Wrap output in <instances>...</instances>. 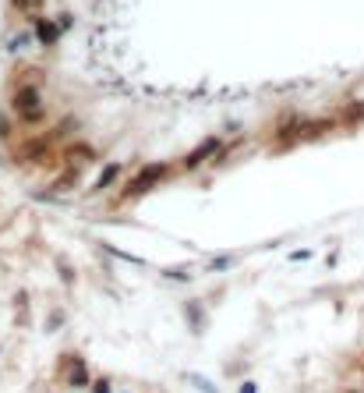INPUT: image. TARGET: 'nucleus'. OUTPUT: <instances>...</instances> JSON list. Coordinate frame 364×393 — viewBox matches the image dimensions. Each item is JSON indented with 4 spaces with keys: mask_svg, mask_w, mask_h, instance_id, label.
<instances>
[{
    "mask_svg": "<svg viewBox=\"0 0 364 393\" xmlns=\"http://www.w3.org/2000/svg\"><path fill=\"white\" fill-rule=\"evenodd\" d=\"M53 379L68 393H88L96 372H93V365H88V358L82 351H60L57 365H53Z\"/></svg>",
    "mask_w": 364,
    "mask_h": 393,
    "instance_id": "nucleus-1",
    "label": "nucleus"
},
{
    "mask_svg": "<svg viewBox=\"0 0 364 393\" xmlns=\"http://www.w3.org/2000/svg\"><path fill=\"white\" fill-rule=\"evenodd\" d=\"M11 110H15V117L21 120L25 128H39L46 120V103H43L39 85H21L18 93L11 96Z\"/></svg>",
    "mask_w": 364,
    "mask_h": 393,
    "instance_id": "nucleus-2",
    "label": "nucleus"
},
{
    "mask_svg": "<svg viewBox=\"0 0 364 393\" xmlns=\"http://www.w3.org/2000/svg\"><path fill=\"white\" fill-rule=\"evenodd\" d=\"M170 174V163H149V167H142L128 185H124V192H120V199L124 202H131V199H138V195H145V192H153L160 181Z\"/></svg>",
    "mask_w": 364,
    "mask_h": 393,
    "instance_id": "nucleus-3",
    "label": "nucleus"
},
{
    "mask_svg": "<svg viewBox=\"0 0 364 393\" xmlns=\"http://www.w3.org/2000/svg\"><path fill=\"white\" fill-rule=\"evenodd\" d=\"M209 305L202 298H188V301H180V316H184V326H188V333L195 340H202L209 333Z\"/></svg>",
    "mask_w": 364,
    "mask_h": 393,
    "instance_id": "nucleus-4",
    "label": "nucleus"
},
{
    "mask_svg": "<svg viewBox=\"0 0 364 393\" xmlns=\"http://www.w3.org/2000/svg\"><path fill=\"white\" fill-rule=\"evenodd\" d=\"M220 153H223V138H216V135H212V138H205L202 145H195L191 153L184 156V163H180V167H184V170H198L202 163H209V160H216Z\"/></svg>",
    "mask_w": 364,
    "mask_h": 393,
    "instance_id": "nucleus-5",
    "label": "nucleus"
},
{
    "mask_svg": "<svg viewBox=\"0 0 364 393\" xmlns=\"http://www.w3.org/2000/svg\"><path fill=\"white\" fill-rule=\"evenodd\" d=\"M124 177V163H106L103 170H99V177L88 185V195H103V192H110L117 181Z\"/></svg>",
    "mask_w": 364,
    "mask_h": 393,
    "instance_id": "nucleus-6",
    "label": "nucleus"
},
{
    "mask_svg": "<svg viewBox=\"0 0 364 393\" xmlns=\"http://www.w3.org/2000/svg\"><path fill=\"white\" fill-rule=\"evenodd\" d=\"M99 160V153L93 145H85V142H78V145H68L64 149V163L68 167H75V170H82V167H88V163H96Z\"/></svg>",
    "mask_w": 364,
    "mask_h": 393,
    "instance_id": "nucleus-7",
    "label": "nucleus"
},
{
    "mask_svg": "<svg viewBox=\"0 0 364 393\" xmlns=\"http://www.w3.org/2000/svg\"><path fill=\"white\" fill-rule=\"evenodd\" d=\"M32 33H36L39 46H53V43L60 39V25H57V18H39V15H32Z\"/></svg>",
    "mask_w": 364,
    "mask_h": 393,
    "instance_id": "nucleus-8",
    "label": "nucleus"
},
{
    "mask_svg": "<svg viewBox=\"0 0 364 393\" xmlns=\"http://www.w3.org/2000/svg\"><path fill=\"white\" fill-rule=\"evenodd\" d=\"M11 305H15V326L25 329L28 322H32V312H28V309H32V298H28V291H15Z\"/></svg>",
    "mask_w": 364,
    "mask_h": 393,
    "instance_id": "nucleus-9",
    "label": "nucleus"
},
{
    "mask_svg": "<svg viewBox=\"0 0 364 393\" xmlns=\"http://www.w3.org/2000/svg\"><path fill=\"white\" fill-rule=\"evenodd\" d=\"M248 372H251V358H248V354L227 358V361H223V376H227V379H240V376H248Z\"/></svg>",
    "mask_w": 364,
    "mask_h": 393,
    "instance_id": "nucleus-10",
    "label": "nucleus"
},
{
    "mask_svg": "<svg viewBox=\"0 0 364 393\" xmlns=\"http://www.w3.org/2000/svg\"><path fill=\"white\" fill-rule=\"evenodd\" d=\"M68 326V309H60V305H53L50 312H46V322H43V333L46 337H53L57 329H64Z\"/></svg>",
    "mask_w": 364,
    "mask_h": 393,
    "instance_id": "nucleus-11",
    "label": "nucleus"
},
{
    "mask_svg": "<svg viewBox=\"0 0 364 393\" xmlns=\"http://www.w3.org/2000/svg\"><path fill=\"white\" fill-rule=\"evenodd\" d=\"M237 252H223V255H216V259H212V262H205L202 269H205V273H227V269H233L237 266Z\"/></svg>",
    "mask_w": 364,
    "mask_h": 393,
    "instance_id": "nucleus-12",
    "label": "nucleus"
},
{
    "mask_svg": "<svg viewBox=\"0 0 364 393\" xmlns=\"http://www.w3.org/2000/svg\"><path fill=\"white\" fill-rule=\"evenodd\" d=\"M78 177H82V170H75V167H68L64 174H60V177L53 181V185H50V188H53V192H71V188L78 185Z\"/></svg>",
    "mask_w": 364,
    "mask_h": 393,
    "instance_id": "nucleus-13",
    "label": "nucleus"
},
{
    "mask_svg": "<svg viewBox=\"0 0 364 393\" xmlns=\"http://www.w3.org/2000/svg\"><path fill=\"white\" fill-rule=\"evenodd\" d=\"M57 277L64 280V287H68V291H75V287H78V273H75V266H71L68 259H57Z\"/></svg>",
    "mask_w": 364,
    "mask_h": 393,
    "instance_id": "nucleus-14",
    "label": "nucleus"
},
{
    "mask_svg": "<svg viewBox=\"0 0 364 393\" xmlns=\"http://www.w3.org/2000/svg\"><path fill=\"white\" fill-rule=\"evenodd\" d=\"M184 383H188V386H195L198 393H220V386H216V383L205 379V376H198V372H184Z\"/></svg>",
    "mask_w": 364,
    "mask_h": 393,
    "instance_id": "nucleus-15",
    "label": "nucleus"
},
{
    "mask_svg": "<svg viewBox=\"0 0 364 393\" xmlns=\"http://www.w3.org/2000/svg\"><path fill=\"white\" fill-rule=\"evenodd\" d=\"M88 393H117V379L110 372H96L93 386H88Z\"/></svg>",
    "mask_w": 364,
    "mask_h": 393,
    "instance_id": "nucleus-16",
    "label": "nucleus"
},
{
    "mask_svg": "<svg viewBox=\"0 0 364 393\" xmlns=\"http://www.w3.org/2000/svg\"><path fill=\"white\" fill-rule=\"evenodd\" d=\"M110 259H124V262H131V266H145V259H138V255H131V252H124V248H117V245H99Z\"/></svg>",
    "mask_w": 364,
    "mask_h": 393,
    "instance_id": "nucleus-17",
    "label": "nucleus"
},
{
    "mask_svg": "<svg viewBox=\"0 0 364 393\" xmlns=\"http://www.w3.org/2000/svg\"><path fill=\"white\" fill-rule=\"evenodd\" d=\"M163 277H166V280H177V284H188V280H191L188 269H163Z\"/></svg>",
    "mask_w": 364,
    "mask_h": 393,
    "instance_id": "nucleus-18",
    "label": "nucleus"
},
{
    "mask_svg": "<svg viewBox=\"0 0 364 393\" xmlns=\"http://www.w3.org/2000/svg\"><path fill=\"white\" fill-rule=\"evenodd\" d=\"M237 393H258V383H255V379H240Z\"/></svg>",
    "mask_w": 364,
    "mask_h": 393,
    "instance_id": "nucleus-19",
    "label": "nucleus"
},
{
    "mask_svg": "<svg viewBox=\"0 0 364 393\" xmlns=\"http://www.w3.org/2000/svg\"><path fill=\"white\" fill-rule=\"evenodd\" d=\"M305 259H312V252H308V248H300V252H290V262H305Z\"/></svg>",
    "mask_w": 364,
    "mask_h": 393,
    "instance_id": "nucleus-20",
    "label": "nucleus"
},
{
    "mask_svg": "<svg viewBox=\"0 0 364 393\" xmlns=\"http://www.w3.org/2000/svg\"><path fill=\"white\" fill-rule=\"evenodd\" d=\"M117 393H142L138 386H117Z\"/></svg>",
    "mask_w": 364,
    "mask_h": 393,
    "instance_id": "nucleus-21",
    "label": "nucleus"
},
{
    "mask_svg": "<svg viewBox=\"0 0 364 393\" xmlns=\"http://www.w3.org/2000/svg\"><path fill=\"white\" fill-rule=\"evenodd\" d=\"M343 393H364V390H354V386H347V390H343Z\"/></svg>",
    "mask_w": 364,
    "mask_h": 393,
    "instance_id": "nucleus-22",
    "label": "nucleus"
},
{
    "mask_svg": "<svg viewBox=\"0 0 364 393\" xmlns=\"http://www.w3.org/2000/svg\"><path fill=\"white\" fill-rule=\"evenodd\" d=\"M0 347H4V344H0ZM0 365H4V358H0Z\"/></svg>",
    "mask_w": 364,
    "mask_h": 393,
    "instance_id": "nucleus-23",
    "label": "nucleus"
}]
</instances>
